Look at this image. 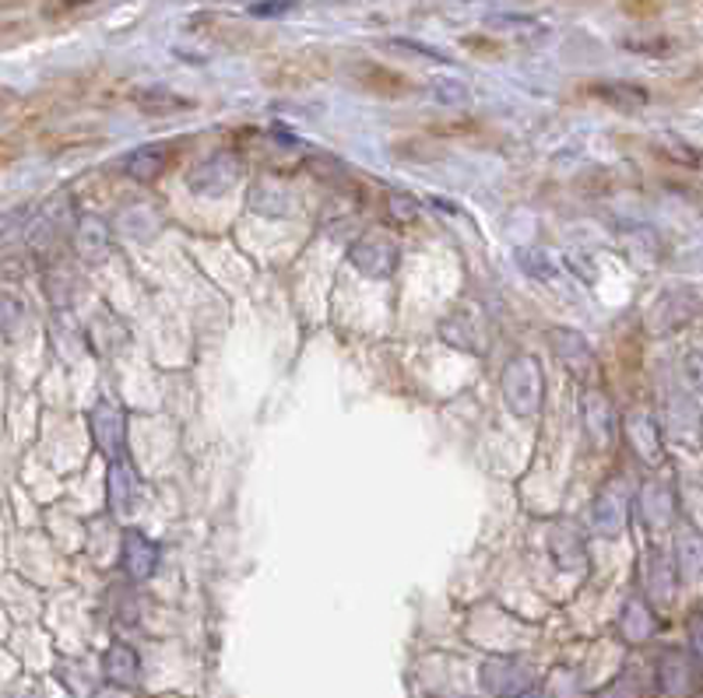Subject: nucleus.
I'll return each mask as SVG.
<instances>
[{
    "mask_svg": "<svg viewBox=\"0 0 703 698\" xmlns=\"http://www.w3.org/2000/svg\"><path fill=\"white\" fill-rule=\"evenodd\" d=\"M19 151H22V145L14 137H8V140H0V166H8V162H14L19 158Z\"/></svg>",
    "mask_w": 703,
    "mask_h": 698,
    "instance_id": "1a4fd4ad",
    "label": "nucleus"
},
{
    "mask_svg": "<svg viewBox=\"0 0 703 698\" xmlns=\"http://www.w3.org/2000/svg\"><path fill=\"white\" fill-rule=\"evenodd\" d=\"M518 698H538V695H518Z\"/></svg>",
    "mask_w": 703,
    "mask_h": 698,
    "instance_id": "9d476101",
    "label": "nucleus"
},
{
    "mask_svg": "<svg viewBox=\"0 0 703 698\" xmlns=\"http://www.w3.org/2000/svg\"><path fill=\"white\" fill-rule=\"evenodd\" d=\"M627 50L668 57V53H676V39H668V36H654V39H627Z\"/></svg>",
    "mask_w": 703,
    "mask_h": 698,
    "instance_id": "20e7f679",
    "label": "nucleus"
},
{
    "mask_svg": "<svg viewBox=\"0 0 703 698\" xmlns=\"http://www.w3.org/2000/svg\"><path fill=\"white\" fill-rule=\"evenodd\" d=\"M92 0H43V14L46 19H68L77 8H88Z\"/></svg>",
    "mask_w": 703,
    "mask_h": 698,
    "instance_id": "39448f33",
    "label": "nucleus"
},
{
    "mask_svg": "<svg viewBox=\"0 0 703 698\" xmlns=\"http://www.w3.org/2000/svg\"><path fill=\"white\" fill-rule=\"evenodd\" d=\"M109 671H113V677H117V681H128V685H131V681H134V671H137V668H134V657H131V653H123V649H117V653L109 657Z\"/></svg>",
    "mask_w": 703,
    "mask_h": 698,
    "instance_id": "0eeeda50",
    "label": "nucleus"
},
{
    "mask_svg": "<svg viewBox=\"0 0 703 698\" xmlns=\"http://www.w3.org/2000/svg\"><path fill=\"white\" fill-rule=\"evenodd\" d=\"M352 71H355L359 85H363L366 91H373V95H384V99H398V95H409L415 88L404 74L384 68V63H373V60L355 63Z\"/></svg>",
    "mask_w": 703,
    "mask_h": 698,
    "instance_id": "7ed1b4c3",
    "label": "nucleus"
},
{
    "mask_svg": "<svg viewBox=\"0 0 703 698\" xmlns=\"http://www.w3.org/2000/svg\"><path fill=\"white\" fill-rule=\"evenodd\" d=\"M191 28L208 42L226 46V50H254V46H260V36L254 28L237 19H226V14H197V19H191Z\"/></svg>",
    "mask_w": 703,
    "mask_h": 698,
    "instance_id": "f03ea898",
    "label": "nucleus"
},
{
    "mask_svg": "<svg viewBox=\"0 0 703 698\" xmlns=\"http://www.w3.org/2000/svg\"><path fill=\"white\" fill-rule=\"evenodd\" d=\"M464 50L475 57H504V46L493 39H478V36H464Z\"/></svg>",
    "mask_w": 703,
    "mask_h": 698,
    "instance_id": "6e6552de",
    "label": "nucleus"
},
{
    "mask_svg": "<svg viewBox=\"0 0 703 698\" xmlns=\"http://www.w3.org/2000/svg\"><path fill=\"white\" fill-rule=\"evenodd\" d=\"M619 4L630 19H654V14H662V0H619Z\"/></svg>",
    "mask_w": 703,
    "mask_h": 698,
    "instance_id": "423d86ee",
    "label": "nucleus"
},
{
    "mask_svg": "<svg viewBox=\"0 0 703 698\" xmlns=\"http://www.w3.org/2000/svg\"><path fill=\"white\" fill-rule=\"evenodd\" d=\"M327 74H331V57L324 50H300L264 63V82L271 88H306L324 82Z\"/></svg>",
    "mask_w": 703,
    "mask_h": 698,
    "instance_id": "f257e3e1",
    "label": "nucleus"
}]
</instances>
